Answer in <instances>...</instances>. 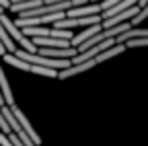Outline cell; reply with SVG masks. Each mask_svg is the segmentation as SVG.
Instances as JSON below:
<instances>
[{"label":"cell","instance_id":"277c9868","mask_svg":"<svg viewBox=\"0 0 148 146\" xmlns=\"http://www.w3.org/2000/svg\"><path fill=\"white\" fill-rule=\"evenodd\" d=\"M43 4H45L43 0H27V2L10 4V12H16V14H21V12H27V10H33V8H39V6H43Z\"/></svg>","mask_w":148,"mask_h":146},{"label":"cell","instance_id":"6da1fadb","mask_svg":"<svg viewBox=\"0 0 148 146\" xmlns=\"http://www.w3.org/2000/svg\"><path fill=\"white\" fill-rule=\"evenodd\" d=\"M10 109H12V113H14V117L18 119V123H21V127H23V130H25V132H27V134L31 136V140H33V142H35L37 146H41V138H39V134H37V132L33 130V125L29 123L27 115H25V113H23V111H21V109H18L16 105H12Z\"/></svg>","mask_w":148,"mask_h":146},{"label":"cell","instance_id":"7a4b0ae2","mask_svg":"<svg viewBox=\"0 0 148 146\" xmlns=\"http://www.w3.org/2000/svg\"><path fill=\"white\" fill-rule=\"evenodd\" d=\"M103 12L99 2H92V4H84V6H76V8H70L66 10V19H72V16H92V14H99Z\"/></svg>","mask_w":148,"mask_h":146},{"label":"cell","instance_id":"8fae6325","mask_svg":"<svg viewBox=\"0 0 148 146\" xmlns=\"http://www.w3.org/2000/svg\"><path fill=\"white\" fill-rule=\"evenodd\" d=\"M2 12H4V8H2V6H0V14H2Z\"/></svg>","mask_w":148,"mask_h":146},{"label":"cell","instance_id":"9c48e42d","mask_svg":"<svg viewBox=\"0 0 148 146\" xmlns=\"http://www.w3.org/2000/svg\"><path fill=\"white\" fill-rule=\"evenodd\" d=\"M146 4H148V0H140V2H138V6H140V8H144Z\"/></svg>","mask_w":148,"mask_h":146},{"label":"cell","instance_id":"52a82bcc","mask_svg":"<svg viewBox=\"0 0 148 146\" xmlns=\"http://www.w3.org/2000/svg\"><path fill=\"white\" fill-rule=\"evenodd\" d=\"M0 146H14V144L10 142V138H8L6 134H2V132H0Z\"/></svg>","mask_w":148,"mask_h":146},{"label":"cell","instance_id":"30bf717a","mask_svg":"<svg viewBox=\"0 0 148 146\" xmlns=\"http://www.w3.org/2000/svg\"><path fill=\"white\" fill-rule=\"evenodd\" d=\"M90 2H103V0H90Z\"/></svg>","mask_w":148,"mask_h":146},{"label":"cell","instance_id":"ba28073f","mask_svg":"<svg viewBox=\"0 0 148 146\" xmlns=\"http://www.w3.org/2000/svg\"><path fill=\"white\" fill-rule=\"evenodd\" d=\"M0 56H6V47H4V43H2V39H0Z\"/></svg>","mask_w":148,"mask_h":146},{"label":"cell","instance_id":"3957f363","mask_svg":"<svg viewBox=\"0 0 148 146\" xmlns=\"http://www.w3.org/2000/svg\"><path fill=\"white\" fill-rule=\"evenodd\" d=\"M103 31V23H97V25H90V27H86L84 31H80V33H76L74 35V39L70 41L72 43V47H78V45H82L84 41H88L92 35H97V33H101Z\"/></svg>","mask_w":148,"mask_h":146},{"label":"cell","instance_id":"5b68a950","mask_svg":"<svg viewBox=\"0 0 148 146\" xmlns=\"http://www.w3.org/2000/svg\"><path fill=\"white\" fill-rule=\"evenodd\" d=\"M146 16H148V4H146L144 8H140V12H138V14L134 16V19L130 21V23H132V27H136V25H140V23L146 19Z\"/></svg>","mask_w":148,"mask_h":146},{"label":"cell","instance_id":"8992f818","mask_svg":"<svg viewBox=\"0 0 148 146\" xmlns=\"http://www.w3.org/2000/svg\"><path fill=\"white\" fill-rule=\"evenodd\" d=\"M119 2H121V0H103V2H99V4H101V8H103V12H105V10L113 8V6L119 4Z\"/></svg>","mask_w":148,"mask_h":146}]
</instances>
